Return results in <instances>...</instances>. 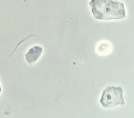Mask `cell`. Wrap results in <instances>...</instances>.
<instances>
[{
    "label": "cell",
    "mask_w": 134,
    "mask_h": 118,
    "mask_svg": "<svg viewBox=\"0 0 134 118\" xmlns=\"http://www.w3.org/2000/svg\"><path fill=\"white\" fill-rule=\"evenodd\" d=\"M89 5L96 20H122L126 17L125 5L119 0H90Z\"/></svg>",
    "instance_id": "obj_1"
},
{
    "label": "cell",
    "mask_w": 134,
    "mask_h": 118,
    "mask_svg": "<svg viewBox=\"0 0 134 118\" xmlns=\"http://www.w3.org/2000/svg\"><path fill=\"white\" fill-rule=\"evenodd\" d=\"M99 103L105 108H110L119 105H124V90L120 86H109L103 91Z\"/></svg>",
    "instance_id": "obj_2"
},
{
    "label": "cell",
    "mask_w": 134,
    "mask_h": 118,
    "mask_svg": "<svg viewBox=\"0 0 134 118\" xmlns=\"http://www.w3.org/2000/svg\"><path fill=\"white\" fill-rule=\"evenodd\" d=\"M43 49L39 45L34 46L27 50L25 55V59L28 64H32L37 62L41 56Z\"/></svg>",
    "instance_id": "obj_3"
},
{
    "label": "cell",
    "mask_w": 134,
    "mask_h": 118,
    "mask_svg": "<svg viewBox=\"0 0 134 118\" xmlns=\"http://www.w3.org/2000/svg\"><path fill=\"white\" fill-rule=\"evenodd\" d=\"M1 91H2V89H1V85H0V94H1Z\"/></svg>",
    "instance_id": "obj_4"
}]
</instances>
